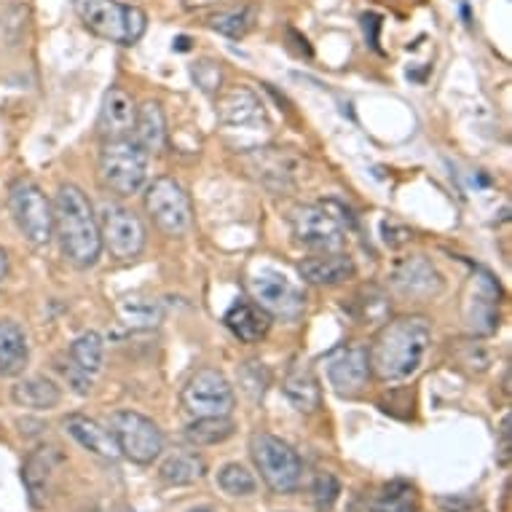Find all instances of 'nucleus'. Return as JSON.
I'll use <instances>...</instances> for the list:
<instances>
[{
    "label": "nucleus",
    "mask_w": 512,
    "mask_h": 512,
    "mask_svg": "<svg viewBox=\"0 0 512 512\" xmlns=\"http://www.w3.org/2000/svg\"><path fill=\"white\" fill-rule=\"evenodd\" d=\"M177 49H188V38H180V41H177Z\"/></svg>",
    "instance_id": "40"
},
{
    "label": "nucleus",
    "mask_w": 512,
    "mask_h": 512,
    "mask_svg": "<svg viewBox=\"0 0 512 512\" xmlns=\"http://www.w3.org/2000/svg\"><path fill=\"white\" fill-rule=\"evenodd\" d=\"M145 210L151 215L161 234L183 236L194 223V207L191 196L172 177H159L145 191Z\"/></svg>",
    "instance_id": "9"
},
{
    "label": "nucleus",
    "mask_w": 512,
    "mask_h": 512,
    "mask_svg": "<svg viewBox=\"0 0 512 512\" xmlns=\"http://www.w3.org/2000/svg\"><path fill=\"white\" fill-rule=\"evenodd\" d=\"M234 435V421L228 416H212V419H196L185 429L188 443L194 445H218Z\"/></svg>",
    "instance_id": "28"
},
{
    "label": "nucleus",
    "mask_w": 512,
    "mask_h": 512,
    "mask_svg": "<svg viewBox=\"0 0 512 512\" xmlns=\"http://www.w3.org/2000/svg\"><path fill=\"white\" fill-rule=\"evenodd\" d=\"M344 207L333 202L303 204L293 212V234L298 244L319 252H338L346 244Z\"/></svg>",
    "instance_id": "5"
},
{
    "label": "nucleus",
    "mask_w": 512,
    "mask_h": 512,
    "mask_svg": "<svg viewBox=\"0 0 512 512\" xmlns=\"http://www.w3.org/2000/svg\"><path fill=\"white\" fill-rule=\"evenodd\" d=\"M250 448L252 459L261 470V478L274 494H293L295 488L301 486V459L285 440H279L269 432H258V435H252Z\"/></svg>",
    "instance_id": "7"
},
{
    "label": "nucleus",
    "mask_w": 512,
    "mask_h": 512,
    "mask_svg": "<svg viewBox=\"0 0 512 512\" xmlns=\"http://www.w3.org/2000/svg\"><path fill=\"white\" fill-rule=\"evenodd\" d=\"M108 429L113 432L121 456L135 464L156 462L164 451V435L159 424L137 411H116L110 416Z\"/></svg>",
    "instance_id": "8"
},
{
    "label": "nucleus",
    "mask_w": 512,
    "mask_h": 512,
    "mask_svg": "<svg viewBox=\"0 0 512 512\" xmlns=\"http://www.w3.org/2000/svg\"><path fill=\"white\" fill-rule=\"evenodd\" d=\"M362 27H365V35L370 33V46L378 49V30H381V17L378 14H365L362 17Z\"/></svg>",
    "instance_id": "37"
},
{
    "label": "nucleus",
    "mask_w": 512,
    "mask_h": 512,
    "mask_svg": "<svg viewBox=\"0 0 512 512\" xmlns=\"http://www.w3.org/2000/svg\"><path fill=\"white\" fill-rule=\"evenodd\" d=\"M30 349H27L25 330L11 319H0V376H19L27 368Z\"/></svg>",
    "instance_id": "22"
},
{
    "label": "nucleus",
    "mask_w": 512,
    "mask_h": 512,
    "mask_svg": "<svg viewBox=\"0 0 512 512\" xmlns=\"http://www.w3.org/2000/svg\"><path fill=\"white\" fill-rule=\"evenodd\" d=\"M191 512H215V510H207V507H196V510H191Z\"/></svg>",
    "instance_id": "41"
},
{
    "label": "nucleus",
    "mask_w": 512,
    "mask_h": 512,
    "mask_svg": "<svg viewBox=\"0 0 512 512\" xmlns=\"http://www.w3.org/2000/svg\"><path fill=\"white\" fill-rule=\"evenodd\" d=\"M285 395L295 405V411L314 413L322 400V389H319V378L306 362H295L293 368L287 370L285 378Z\"/></svg>",
    "instance_id": "21"
},
{
    "label": "nucleus",
    "mask_w": 512,
    "mask_h": 512,
    "mask_svg": "<svg viewBox=\"0 0 512 512\" xmlns=\"http://www.w3.org/2000/svg\"><path fill=\"white\" fill-rule=\"evenodd\" d=\"M11 400L19 405V408H30V411H51L57 408L59 400H62V392L54 381L43 376H30L22 378L11 389Z\"/></svg>",
    "instance_id": "23"
},
{
    "label": "nucleus",
    "mask_w": 512,
    "mask_h": 512,
    "mask_svg": "<svg viewBox=\"0 0 512 512\" xmlns=\"http://www.w3.org/2000/svg\"><path fill=\"white\" fill-rule=\"evenodd\" d=\"M135 116H137L135 100H132L124 89L113 86V89L105 94V100H102L97 129H100V135L105 137V140L129 137L132 135V129H135Z\"/></svg>",
    "instance_id": "17"
},
{
    "label": "nucleus",
    "mask_w": 512,
    "mask_h": 512,
    "mask_svg": "<svg viewBox=\"0 0 512 512\" xmlns=\"http://www.w3.org/2000/svg\"><path fill=\"white\" fill-rule=\"evenodd\" d=\"M252 22H255V11L250 6H242V9H231V11H220L215 17H210V27L212 30H218V33L228 35V38H244V35L250 33Z\"/></svg>",
    "instance_id": "29"
},
{
    "label": "nucleus",
    "mask_w": 512,
    "mask_h": 512,
    "mask_svg": "<svg viewBox=\"0 0 512 512\" xmlns=\"http://www.w3.org/2000/svg\"><path fill=\"white\" fill-rule=\"evenodd\" d=\"M207 472V464H204L202 456L196 454H172L164 459V464L159 467L161 480L167 486H191L196 480L204 478Z\"/></svg>",
    "instance_id": "26"
},
{
    "label": "nucleus",
    "mask_w": 512,
    "mask_h": 512,
    "mask_svg": "<svg viewBox=\"0 0 512 512\" xmlns=\"http://www.w3.org/2000/svg\"><path fill=\"white\" fill-rule=\"evenodd\" d=\"M352 317L357 319V325H378V322H387L389 311V295L378 285H365L360 293L352 298Z\"/></svg>",
    "instance_id": "25"
},
{
    "label": "nucleus",
    "mask_w": 512,
    "mask_h": 512,
    "mask_svg": "<svg viewBox=\"0 0 512 512\" xmlns=\"http://www.w3.org/2000/svg\"><path fill=\"white\" fill-rule=\"evenodd\" d=\"M381 231H384V242H387L389 247H403V244H408L413 239L411 228L400 226L395 220H384V223H381Z\"/></svg>",
    "instance_id": "35"
},
{
    "label": "nucleus",
    "mask_w": 512,
    "mask_h": 512,
    "mask_svg": "<svg viewBox=\"0 0 512 512\" xmlns=\"http://www.w3.org/2000/svg\"><path fill=\"white\" fill-rule=\"evenodd\" d=\"M100 177L113 194H137L148 180V151L132 137L105 140L100 153Z\"/></svg>",
    "instance_id": "4"
},
{
    "label": "nucleus",
    "mask_w": 512,
    "mask_h": 512,
    "mask_svg": "<svg viewBox=\"0 0 512 512\" xmlns=\"http://www.w3.org/2000/svg\"><path fill=\"white\" fill-rule=\"evenodd\" d=\"M392 285L405 298L427 301L443 290V277L424 255H413V258L397 261V266L392 269Z\"/></svg>",
    "instance_id": "15"
},
{
    "label": "nucleus",
    "mask_w": 512,
    "mask_h": 512,
    "mask_svg": "<svg viewBox=\"0 0 512 512\" xmlns=\"http://www.w3.org/2000/svg\"><path fill=\"white\" fill-rule=\"evenodd\" d=\"M252 301L266 314L282 319H295L303 311V293L282 274V271L263 269L250 279Z\"/></svg>",
    "instance_id": "12"
},
{
    "label": "nucleus",
    "mask_w": 512,
    "mask_h": 512,
    "mask_svg": "<svg viewBox=\"0 0 512 512\" xmlns=\"http://www.w3.org/2000/svg\"><path fill=\"white\" fill-rule=\"evenodd\" d=\"M510 424H512L510 416H504L502 427H499V464H502V467H507V464H510V451H512Z\"/></svg>",
    "instance_id": "36"
},
{
    "label": "nucleus",
    "mask_w": 512,
    "mask_h": 512,
    "mask_svg": "<svg viewBox=\"0 0 512 512\" xmlns=\"http://www.w3.org/2000/svg\"><path fill=\"white\" fill-rule=\"evenodd\" d=\"M298 274H301L309 285L330 287L341 285L346 279H352L357 274L354 269V261L344 252H322V255H314V258H306L298 266Z\"/></svg>",
    "instance_id": "18"
},
{
    "label": "nucleus",
    "mask_w": 512,
    "mask_h": 512,
    "mask_svg": "<svg viewBox=\"0 0 512 512\" xmlns=\"http://www.w3.org/2000/svg\"><path fill=\"white\" fill-rule=\"evenodd\" d=\"M432 344V328L424 317H397L378 330L368 349L370 373L381 381H405L419 373Z\"/></svg>",
    "instance_id": "1"
},
{
    "label": "nucleus",
    "mask_w": 512,
    "mask_h": 512,
    "mask_svg": "<svg viewBox=\"0 0 512 512\" xmlns=\"http://www.w3.org/2000/svg\"><path fill=\"white\" fill-rule=\"evenodd\" d=\"M226 328L234 333L239 341L244 344H258L261 338H266L271 328V314L258 306L255 301H247V298H239L236 303H231V309L226 311Z\"/></svg>",
    "instance_id": "19"
},
{
    "label": "nucleus",
    "mask_w": 512,
    "mask_h": 512,
    "mask_svg": "<svg viewBox=\"0 0 512 512\" xmlns=\"http://www.w3.org/2000/svg\"><path fill=\"white\" fill-rule=\"evenodd\" d=\"M234 387L228 378L215 368L196 370L194 376L185 381L183 408L194 419H212V416H231L234 411Z\"/></svg>",
    "instance_id": "10"
},
{
    "label": "nucleus",
    "mask_w": 512,
    "mask_h": 512,
    "mask_svg": "<svg viewBox=\"0 0 512 512\" xmlns=\"http://www.w3.org/2000/svg\"><path fill=\"white\" fill-rule=\"evenodd\" d=\"M311 494H314V504H317L319 512L330 510L333 504H336L338 494H341V483L333 472H322L314 480V488H311Z\"/></svg>",
    "instance_id": "33"
},
{
    "label": "nucleus",
    "mask_w": 512,
    "mask_h": 512,
    "mask_svg": "<svg viewBox=\"0 0 512 512\" xmlns=\"http://www.w3.org/2000/svg\"><path fill=\"white\" fill-rule=\"evenodd\" d=\"M59 462H62V456L51 445H41V448H35L33 454L27 456L25 467H22V480H25L27 496H30V504H33L35 510H43L49 504Z\"/></svg>",
    "instance_id": "16"
},
{
    "label": "nucleus",
    "mask_w": 512,
    "mask_h": 512,
    "mask_svg": "<svg viewBox=\"0 0 512 512\" xmlns=\"http://www.w3.org/2000/svg\"><path fill=\"white\" fill-rule=\"evenodd\" d=\"M135 143H140L145 151H161L164 143H167V118H164V110H161L159 102H143L140 108H137L135 116Z\"/></svg>",
    "instance_id": "24"
},
{
    "label": "nucleus",
    "mask_w": 512,
    "mask_h": 512,
    "mask_svg": "<svg viewBox=\"0 0 512 512\" xmlns=\"http://www.w3.org/2000/svg\"><path fill=\"white\" fill-rule=\"evenodd\" d=\"M73 11L89 33L102 41L132 46L145 35L148 17L137 6H124L118 0H73Z\"/></svg>",
    "instance_id": "3"
},
{
    "label": "nucleus",
    "mask_w": 512,
    "mask_h": 512,
    "mask_svg": "<svg viewBox=\"0 0 512 512\" xmlns=\"http://www.w3.org/2000/svg\"><path fill=\"white\" fill-rule=\"evenodd\" d=\"M65 429H68V435L81 448L92 451L94 456H102V459H118L121 456L116 437H113V432L108 427H102L100 421L81 416V413H73V416L65 419Z\"/></svg>",
    "instance_id": "20"
},
{
    "label": "nucleus",
    "mask_w": 512,
    "mask_h": 512,
    "mask_svg": "<svg viewBox=\"0 0 512 512\" xmlns=\"http://www.w3.org/2000/svg\"><path fill=\"white\" fill-rule=\"evenodd\" d=\"M11 215L17 220L19 231L33 247H46L54 236V204L46 199L33 180H17L9 188Z\"/></svg>",
    "instance_id": "6"
},
{
    "label": "nucleus",
    "mask_w": 512,
    "mask_h": 512,
    "mask_svg": "<svg viewBox=\"0 0 512 512\" xmlns=\"http://www.w3.org/2000/svg\"><path fill=\"white\" fill-rule=\"evenodd\" d=\"M194 81L202 86V92L215 94L220 89V81H223V70H220V62H210V59H202L199 65H194Z\"/></svg>",
    "instance_id": "34"
},
{
    "label": "nucleus",
    "mask_w": 512,
    "mask_h": 512,
    "mask_svg": "<svg viewBox=\"0 0 512 512\" xmlns=\"http://www.w3.org/2000/svg\"><path fill=\"white\" fill-rule=\"evenodd\" d=\"M9 277V255H6V250L0 247V282Z\"/></svg>",
    "instance_id": "38"
},
{
    "label": "nucleus",
    "mask_w": 512,
    "mask_h": 512,
    "mask_svg": "<svg viewBox=\"0 0 512 512\" xmlns=\"http://www.w3.org/2000/svg\"><path fill=\"white\" fill-rule=\"evenodd\" d=\"M121 314L129 325H140V328H151L159 322V303L156 301H137V298H126L121 303Z\"/></svg>",
    "instance_id": "32"
},
{
    "label": "nucleus",
    "mask_w": 512,
    "mask_h": 512,
    "mask_svg": "<svg viewBox=\"0 0 512 512\" xmlns=\"http://www.w3.org/2000/svg\"><path fill=\"white\" fill-rule=\"evenodd\" d=\"M100 239L102 247L110 252V258L116 261H132L145 250L148 234H145L143 220L137 212L121 204H108L102 210L100 220Z\"/></svg>",
    "instance_id": "11"
},
{
    "label": "nucleus",
    "mask_w": 512,
    "mask_h": 512,
    "mask_svg": "<svg viewBox=\"0 0 512 512\" xmlns=\"http://www.w3.org/2000/svg\"><path fill=\"white\" fill-rule=\"evenodd\" d=\"M376 512H419L413 486H408L403 480H395L392 486L384 488V494L376 504Z\"/></svg>",
    "instance_id": "31"
},
{
    "label": "nucleus",
    "mask_w": 512,
    "mask_h": 512,
    "mask_svg": "<svg viewBox=\"0 0 512 512\" xmlns=\"http://www.w3.org/2000/svg\"><path fill=\"white\" fill-rule=\"evenodd\" d=\"M218 486L223 488V494L228 496H252L255 494V488H258V480L252 478V472L242 464H226V467H220L218 472Z\"/></svg>",
    "instance_id": "30"
},
{
    "label": "nucleus",
    "mask_w": 512,
    "mask_h": 512,
    "mask_svg": "<svg viewBox=\"0 0 512 512\" xmlns=\"http://www.w3.org/2000/svg\"><path fill=\"white\" fill-rule=\"evenodd\" d=\"M70 368H76L78 373L92 378L94 373H100L102 362H105V344L97 333H84L78 336L70 346Z\"/></svg>",
    "instance_id": "27"
},
{
    "label": "nucleus",
    "mask_w": 512,
    "mask_h": 512,
    "mask_svg": "<svg viewBox=\"0 0 512 512\" xmlns=\"http://www.w3.org/2000/svg\"><path fill=\"white\" fill-rule=\"evenodd\" d=\"M325 368H328V381H330V387L336 389V395L341 397L360 395L370 378L368 346H362V344L336 346V349L325 357Z\"/></svg>",
    "instance_id": "13"
},
{
    "label": "nucleus",
    "mask_w": 512,
    "mask_h": 512,
    "mask_svg": "<svg viewBox=\"0 0 512 512\" xmlns=\"http://www.w3.org/2000/svg\"><path fill=\"white\" fill-rule=\"evenodd\" d=\"M220 0H185V9H204V6H215Z\"/></svg>",
    "instance_id": "39"
},
{
    "label": "nucleus",
    "mask_w": 512,
    "mask_h": 512,
    "mask_svg": "<svg viewBox=\"0 0 512 512\" xmlns=\"http://www.w3.org/2000/svg\"><path fill=\"white\" fill-rule=\"evenodd\" d=\"M218 118L228 132H258L269 126L263 102L247 86H234L218 100Z\"/></svg>",
    "instance_id": "14"
},
{
    "label": "nucleus",
    "mask_w": 512,
    "mask_h": 512,
    "mask_svg": "<svg viewBox=\"0 0 512 512\" xmlns=\"http://www.w3.org/2000/svg\"><path fill=\"white\" fill-rule=\"evenodd\" d=\"M54 236L59 239L62 255L78 269H92L100 261V223L92 202L78 185L65 183L59 188L54 199Z\"/></svg>",
    "instance_id": "2"
}]
</instances>
